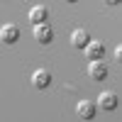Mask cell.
<instances>
[{
  "label": "cell",
  "mask_w": 122,
  "mask_h": 122,
  "mask_svg": "<svg viewBox=\"0 0 122 122\" xmlns=\"http://www.w3.org/2000/svg\"><path fill=\"white\" fill-rule=\"evenodd\" d=\"M32 86H34L37 90L49 88V86H51V73H49L46 68H37V71H34V76H32Z\"/></svg>",
  "instance_id": "1"
},
{
  "label": "cell",
  "mask_w": 122,
  "mask_h": 122,
  "mask_svg": "<svg viewBox=\"0 0 122 122\" xmlns=\"http://www.w3.org/2000/svg\"><path fill=\"white\" fill-rule=\"evenodd\" d=\"M88 73H90L93 81H105L107 78V64H105V61H90Z\"/></svg>",
  "instance_id": "2"
},
{
  "label": "cell",
  "mask_w": 122,
  "mask_h": 122,
  "mask_svg": "<svg viewBox=\"0 0 122 122\" xmlns=\"http://www.w3.org/2000/svg\"><path fill=\"white\" fill-rule=\"evenodd\" d=\"M86 56H88V61H103V56H105V44H103V42H90V44L86 46Z\"/></svg>",
  "instance_id": "3"
},
{
  "label": "cell",
  "mask_w": 122,
  "mask_h": 122,
  "mask_svg": "<svg viewBox=\"0 0 122 122\" xmlns=\"http://www.w3.org/2000/svg\"><path fill=\"white\" fill-rule=\"evenodd\" d=\"M34 39L39 44H49L54 39V32H51V27H49L46 22L44 25H34Z\"/></svg>",
  "instance_id": "4"
},
{
  "label": "cell",
  "mask_w": 122,
  "mask_h": 122,
  "mask_svg": "<svg viewBox=\"0 0 122 122\" xmlns=\"http://www.w3.org/2000/svg\"><path fill=\"white\" fill-rule=\"evenodd\" d=\"M76 112H78L81 120H90V117L95 115V103H93V100H78Z\"/></svg>",
  "instance_id": "5"
},
{
  "label": "cell",
  "mask_w": 122,
  "mask_h": 122,
  "mask_svg": "<svg viewBox=\"0 0 122 122\" xmlns=\"http://www.w3.org/2000/svg\"><path fill=\"white\" fill-rule=\"evenodd\" d=\"M71 44H73L76 49H86L90 44V34L86 32V29H73V34H71Z\"/></svg>",
  "instance_id": "6"
},
{
  "label": "cell",
  "mask_w": 122,
  "mask_h": 122,
  "mask_svg": "<svg viewBox=\"0 0 122 122\" xmlns=\"http://www.w3.org/2000/svg\"><path fill=\"white\" fill-rule=\"evenodd\" d=\"M20 37V29L15 25H3V29H0V39H3L5 44H15Z\"/></svg>",
  "instance_id": "7"
},
{
  "label": "cell",
  "mask_w": 122,
  "mask_h": 122,
  "mask_svg": "<svg viewBox=\"0 0 122 122\" xmlns=\"http://www.w3.org/2000/svg\"><path fill=\"white\" fill-rule=\"evenodd\" d=\"M46 7L44 5H34L32 10H29V22H34V25H44L46 22Z\"/></svg>",
  "instance_id": "8"
},
{
  "label": "cell",
  "mask_w": 122,
  "mask_h": 122,
  "mask_svg": "<svg viewBox=\"0 0 122 122\" xmlns=\"http://www.w3.org/2000/svg\"><path fill=\"white\" fill-rule=\"evenodd\" d=\"M98 103H100V107H103V110H115V107H117V95L110 93V90H105V93H100Z\"/></svg>",
  "instance_id": "9"
}]
</instances>
